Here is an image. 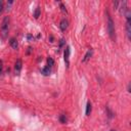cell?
<instances>
[{
	"label": "cell",
	"mask_w": 131,
	"mask_h": 131,
	"mask_svg": "<svg viewBox=\"0 0 131 131\" xmlns=\"http://www.w3.org/2000/svg\"><path fill=\"white\" fill-rule=\"evenodd\" d=\"M107 33H109V36L112 40H115L116 39V33H115V23H114L112 16L110 15L109 11H107Z\"/></svg>",
	"instance_id": "1"
},
{
	"label": "cell",
	"mask_w": 131,
	"mask_h": 131,
	"mask_svg": "<svg viewBox=\"0 0 131 131\" xmlns=\"http://www.w3.org/2000/svg\"><path fill=\"white\" fill-rule=\"evenodd\" d=\"M8 31H9V18L8 16H4V19L1 23V27H0V35H1L2 39L7 38Z\"/></svg>",
	"instance_id": "2"
},
{
	"label": "cell",
	"mask_w": 131,
	"mask_h": 131,
	"mask_svg": "<svg viewBox=\"0 0 131 131\" xmlns=\"http://www.w3.org/2000/svg\"><path fill=\"white\" fill-rule=\"evenodd\" d=\"M70 52H71L70 46H67L66 49H65V52H64V59H65V62H66L67 68H69V65H70Z\"/></svg>",
	"instance_id": "3"
},
{
	"label": "cell",
	"mask_w": 131,
	"mask_h": 131,
	"mask_svg": "<svg viewBox=\"0 0 131 131\" xmlns=\"http://www.w3.org/2000/svg\"><path fill=\"white\" fill-rule=\"evenodd\" d=\"M22 68H23V61L21 59H18L15 61V64H14V73L16 75H20Z\"/></svg>",
	"instance_id": "4"
},
{
	"label": "cell",
	"mask_w": 131,
	"mask_h": 131,
	"mask_svg": "<svg viewBox=\"0 0 131 131\" xmlns=\"http://www.w3.org/2000/svg\"><path fill=\"white\" fill-rule=\"evenodd\" d=\"M68 27H69V22H68L67 19H62L60 23V30L62 32H65L67 29H68Z\"/></svg>",
	"instance_id": "5"
},
{
	"label": "cell",
	"mask_w": 131,
	"mask_h": 131,
	"mask_svg": "<svg viewBox=\"0 0 131 131\" xmlns=\"http://www.w3.org/2000/svg\"><path fill=\"white\" fill-rule=\"evenodd\" d=\"M92 54H93V50L91 49V48H89V49L87 50V52L85 53L84 58H83V60H82V62H86L88 60H90V58L92 56Z\"/></svg>",
	"instance_id": "6"
},
{
	"label": "cell",
	"mask_w": 131,
	"mask_h": 131,
	"mask_svg": "<svg viewBox=\"0 0 131 131\" xmlns=\"http://www.w3.org/2000/svg\"><path fill=\"white\" fill-rule=\"evenodd\" d=\"M9 44H10V46L12 47L13 49H18L19 48V42H18V40H16L14 37L9 39Z\"/></svg>",
	"instance_id": "7"
},
{
	"label": "cell",
	"mask_w": 131,
	"mask_h": 131,
	"mask_svg": "<svg viewBox=\"0 0 131 131\" xmlns=\"http://www.w3.org/2000/svg\"><path fill=\"white\" fill-rule=\"evenodd\" d=\"M126 34H127V38L128 40L131 39V22L126 21Z\"/></svg>",
	"instance_id": "8"
},
{
	"label": "cell",
	"mask_w": 131,
	"mask_h": 131,
	"mask_svg": "<svg viewBox=\"0 0 131 131\" xmlns=\"http://www.w3.org/2000/svg\"><path fill=\"white\" fill-rule=\"evenodd\" d=\"M127 8H128V7H127V1L122 2V3H121V6H120V12H121V14H124Z\"/></svg>",
	"instance_id": "9"
},
{
	"label": "cell",
	"mask_w": 131,
	"mask_h": 131,
	"mask_svg": "<svg viewBox=\"0 0 131 131\" xmlns=\"http://www.w3.org/2000/svg\"><path fill=\"white\" fill-rule=\"evenodd\" d=\"M41 73L43 74L44 76H48V75H50V68H49V67H45V68H43V69L41 70Z\"/></svg>",
	"instance_id": "10"
},
{
	"label": "cell",
	"mask_w": 131,
	"mask_h": 131,
	"mask_svg": "<svg viewBox=\"0 0 131 131\" xmlns=\"http://www.w3.org/2000/svg\"><path fill=\"white\" fill-rule=\"evenodd\" d=\"M91 110H92V106H91L90 102H87V105H86V111H85V114H86V116H89V115H90Z\"/></svg>",
	"instance_id": "11"
},
{
	"label": "cell",
	"mask_w": 131,
	"mask_h": 131,
	"mask_svg": "<svg viewBox=\"0 0 131 131\" xmlns=\"http://www.w3.org/2000/svg\"><path fill=\"white\" fill-rule=\"evenodd\" d=\"M40 14H41V8H40V6H38L35 9V11H34V16H35V19H38L39 16H40Z\"/></svg>",
	"instance_id": "12"
},
{
	"label": "cell",
	"mask_w": 131,
	"mask_h": 131,
	"mask_svg": "<svg viewBox=\"0 0 131 131\" xmlns=\"http://www.w3.org/2000/svg\"><path fill=\"white\" fill-rule=\"evenodd\" d=\"M53 65H54V60H53V59H52V58H48V59H47V67L51 68Z\"/></svg>",
	"instance_id": "13"
},
{
	"label": "cell",
	"mask_w": 131,
	"mask_h": 131,
	"mask_svg": "<svg viewBox=\"0 0 131 131\" xmlns=\"http://www.w3.org/2000/svg\"><path fill=\"white\" fill-rule=\"evenodd\" d=\"M60 123H62V124L67 123V117H66L65 115H60Z\"/></svg>",
	"instance_id": "14"
},
{
	"label": "cell",
	"mask_w": 131,
	"mask_h": 131,
	"mask_svg": "<svg viewBox=\"0 0 131 131\" xmlns=\"http://www.w3.org/2000/svg\"><path fill=\"white\" fill-rule=\"evenodd\" d=\"M3 74V61L0 60V75Z\"/></svg>",
	"instance_id": "15"
},
{
	"label": "cell",
	"mask_w": 131,
	"mask_h": 131,
	"mask_svg": "<svg viewBox=\"0 0 131 131\" xmlns=\"http://www.w3.org/2000/svg\"><path fill=\"white\" fill-rule=\"evenodd\" d=\"M119 4H120V3H119L118 1H114V2H113V5H114V9H118V6H119Z\"/></svg>",
	"instance_id": "16"
},
{
	"label": "cell",
	"mask_w": 131,
	"mask_h": 131,
	"mask_svg": "<svg viewBox=\"0 0 131 131\" xmlns=\"http://www.w3.org/2000/svg\"><path fill=\"white\" fill-rule=\"evenodd\" d=\"M60 8H61V11H62V12H67V8H66L65 5L62 4V3H60Z\"/></svg>",
	"instance_id": "17"
},
{
	"label": "cell",
	"mask_w": 131,
	"mask_h": 131,
	"mask_svg": "<svg viewBox=\"0 0 131 131\" xmlns=\"http://www.w3.org/2000/svg\"><path fill=\"white\" fill-rule=\"evenodd\" d=\"M65 45V39H60V48H61Z\"/></svg>",
	"instance_id": "18"
},
{
	"label": "cell",
	"mask_w": 131,
	"mask_h": 131,
	"mask_svg": "<svg viewBox=\"0 0 131 131\" xmlns=\"http://www.w3.org/2000/svg\"><path fill=\"white\" fill-rule=\"evenodd\" d=\"M3 2L2 1H0V14L2 13V11H3Z\"/></svg>",
	"instance_id": "19"
},
{
	"label": "cell",
	"mask_w": 131,
	"mask_h": 131,
	"mask_svg": "<svg viewBox=\"0 0 131 131\" xmlns=\"http://www.w3.org/2000/svg\"><path fill=\"white\" fill-rule=\"evenodd\" d=\"M27 38H28V40H29V41H32V40H34V37L31 35V34H29V35L27 36Z\"/></svg>",
	"instance_id": "20"
},
{
	"label": "cell",
	"mask_w": 131,
	"mask_h": 131,
	"mask_svg": "<svg viewBox=\"0 0 131 131\" xmlns=\"http://www.w3.org/2000/svg\"><path fill=\"white\" fill-rule=\"evenodd\" d=\"M32 51H33V49H32V47H28V50H27V54H30L31 52H32Z\"/></svg>",
	"instance_id": "21"
},
{
	"label": "cell",
	"mask_w": 131,
	"mask_h": 131,
	"mask_svg": "<svg viewBox=\"0 0 131 131\" xmlns=\"http://www.w3.org/2000/svg\"><path fill=\"white\" fill-rule=\"evenodd\" d=\"M49 40H50V42H53V40H54L53 36H50V37H49Z\"/></svg>",
	"instance_id": "22"
},
{
	"label": "cell",
	"mask_w": 131,
	"mask_h": 131,
	"mask_svg": "<svg viewBox=\"0 0 131 131\" xmlns=\"http://www.w3.org/2000/svg\"><path fill=\"white\" fill-rule=\"evenodd\" d=\"M127 90H128V92H130V84H128V86H127Z\"/></svg>",
	"instance_id": "23"
},
{
	"label": "cell",
	"mask_w": 131,
	"mask_h": 131,
	"mask_svg": "<svg viewBox=\"0 0 131 131\" xmlns=\"http://www.w3.org/2000/svg\"><path fill=\"white\" fill-rule=\"evenodd\" d=\"M111 131H115V130H111Z\"/></svg>",
	"instance_id": "24"
}]
</instances>
